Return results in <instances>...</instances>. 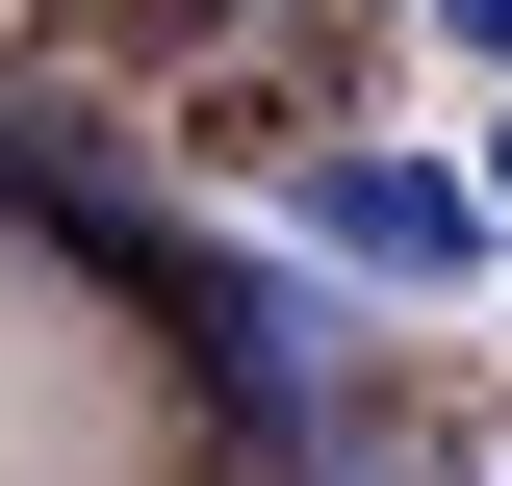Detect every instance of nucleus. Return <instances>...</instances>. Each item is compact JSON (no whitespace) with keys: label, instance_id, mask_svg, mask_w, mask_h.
Returning a JSON list of instances; mask_svg holds the SVG:
<instances>
[{"label":"nucleus","instance_id":"f257e3e1","mask_svg":"<svg viewBox=\"0 0 512 486\" xmlns=\"http://www.w3.org/2000/svg\"><path fill=\"white\" fill-rule=\"evenodd\" d=\"M128 307H180V359L231 384L256 435H333V307L282 282V256H205V231H154V282H128Z\"/></svg>","mask_w":512,"mask_h":486},{"label":"nucleus","instance_id":"f03ea898","mask_svg":"<svg viewBox=\"0 0 512 486\" xmlns=\"http://www.w3.org/2000/svg\"><path fill=\"white\" fill-rule=\"evenodd\" d=\"M308 231L359 256V282H461V256H487V180H436V154H333Z\"/></svg>","mask_w":512,"mask_h":486},{"label":"nucleus","instance_id":"7ed1b4c3","mask_svg":"<svg viewBox=\"0 0 512 486\" xmlns=\"http://www.w3.org/2000/svg\"><path fill=\"white\" fill-rule=\"evenodd\" d=\"M436 26H461V52H487V77H512V0H436Z\"/></svg>","mask_w":512,"mask_h":486},{"label":"nucleus","instance_id":"20e7f679","mask_svg":"<svg viewBox=\"0 0 512 486\" xmlns=\"http://www.w3.org/2000/svg\"><path fill=\"white\" fill-rule=\"evenodd\" d=\"M487 231H512V128H487Z\"/></svg>","mask_w":512,"mask_h":486}]
</instances>
